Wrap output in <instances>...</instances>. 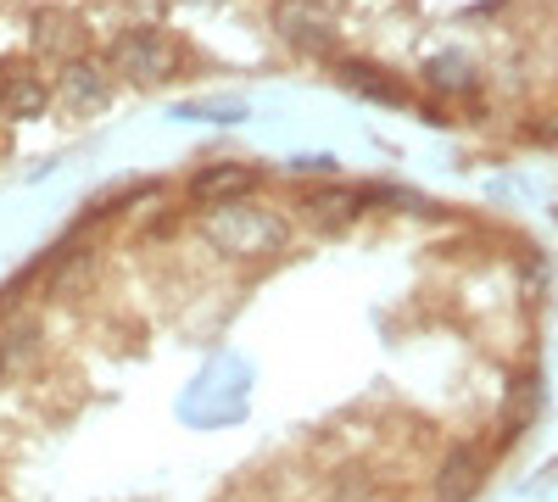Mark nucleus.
I'll return each instance as SVG.
<instances>
[{
	"label": "nucleus",
	"mask_w": 558,
	"mask_h": 502,
	"mask_svg": "<svg viewBox=\"0 0 558 502\" xmlns=\"http://www.w3.org/2000/svg\"><path fill=\"white\" fill-rule=\"evenodd\" d=\"M202 241H207L218 257L257 262V257L286 252V241H291V223L279 218V212H268V207L223 201V207H207V218H202Z\"/></svg>",
	"instance_id": "f257e3e1"
},
{
	"label": "nucleus",
	"mask_w": 558,
	"mask_h": 502,
	"mask_svg": "<svg viewBox=\"0 0 558 502\" xmlns=\"http://www.w3.org/2000/svg\"><path fill=\"white\" fill-rule=\"evenodd\" d=\"M112 68L123 78H140V84H162L179 73V45L157 28H129L118 45H112Z\"/></svg>",
	"instance_id": "f03ea898"
},
{
	"label": "nucleus",
	"mask_w": 558,
	"mask_h": 502,
	"mask_svg": "<svg viewBox=\"0 0 558 502\" xmlns=\"http://www.w3.org/2000/svg\"><path fill=\"white\" fill-rule=\"evenodd\" d=\"M486 469H492V452L486 446H475V441L452 446L447 458H441V469H436V502H470L481 491Z\"/></svg>",
	"instance_id": "7ed1b4c3"
},
{
	"label": "nucleus",
	"mask_w": 558,
	"mask_h": 502,
	"mask_svg": "<svg viewBox=\"0 0 558 502\" xmlns=\"http://www.w3.org/2000/svg\"><path fill=\"white\" fill-rule=\"evenodd\" d=\"M184 191H191V201H196V207L246 201V196L257 191V173H252V168H241V162H213V168H202Z\"/></svg>",
	"instance_id": "20e7f679"
},
{
	"label": "nucleus",
	"mask_w": 558,
	"mask_h": 502,
	"mask_svg": "<svg viewBox=\"0 0 558 502\" xmlns=\"http://www.w3.org/2000/svg\"><path fill=\"white\" fill-rule=\"evenodd\" d=\"M274 28H279V39H291L296 51H330L336 45L330 17L313 12V0H286V7L274 12Z\"/></svg>",
	"instance_id": "39448f33"
},
{
	"label": "nucleus",
	"mask_w": 558,
	"mask_h": 502,
	"mask_svg": "<svg viewBox=\"0 0 558 502\" xmlns=\"http://www.w3.org/2000/svg\"><path fill=\"white\" fill-rule=\"evenodd\" d=\"M542 402H547V391H542V369H525V375L514 380V391H508V407H502V441L525 436V430L536 425V414H542Z\"/></svg>",
	"instance_id": "423d86ee"
},
{
	"label": "nucleus",
	"mask_w": 558,
	"mask_h": 502,
	"mask_svg": "<svg viewBox=\"0 0 558 502\" xmlns=\"http://www.w3.org/2000/svg\"><path fill=\"white\" fill-rule=\"evenodd\" d=\"M363 212V191H347V185H330V191H313L307 196V223L313 230H347V223Z\"/></svg>",
	"instance_id": "0eeeda50"
},
{
	"label": "nucleus",
	"mask_w": 558,
	"mask_h": 502,
	"mask_svg": "<svg viewBox=\"0 0 558 502\" xmlns=\"http://www.w3.org/2000/svg\"><path fill=\"white\" fill-rule=\"evenodd\" d=\"M45 101H51V89H45L39 73H12V78H0V107H7V118H39Z\"/></svg>",
	"instance_id": "6e6552de"
},
{
	"label": "nucleus",
	"mask_w": 558,
	"mask_h": 502,
	"mask_svg": "<svg viewBox=\"0 0 558 502\" xmlns=\"http://www.w3.org/2000/svg\"><path fill=\"white\" fill-rule=\"evenodd\" d=\"M341 78H347V89H357V96H368V101H391V107L408 101V84L386 78V68H375V62H347Z\"/></svg>",
	"instance_id": "1a4fd4ad"
},
{
	"label": "nucleus",
	"mask_w": 558,
	"mask_h": 502,
	"mask_svg": "<svg viewBox=\"0 0 558 502\" xmlns=\"http://www.w3.org/2000/svg\"><path fill=\"white\" fill-rule=\"evenodd\" d=\"M62 96H68L73 107H101V101H107V73H101L96 62H68Z\"/></svg>",
	"instance_id": "9d476101"
},
{
	"label": "nucleus",
	"mask_w": 558,
	"mask_h": 502,
	"mask_svg": "<svg viewBox=\"0 0 558 502\" xmlns=\"http://www.w3.org/2000/svg\"><path fill=\"white\" fill-rule=\"evenodd\" d=\"M425 73H430V84H436V89H447V96H470V89L481 84V73H475L470 62H463V57H436Z\"/></svg>",
	"instance_id": "9b49d317"
},
{
	"label": "nucleus",
	"mask_w": 558,
	"mask_h": 502,
	"mask_svg": "<svg viewBox=\"0 0 558 502\" xmlns=\"http://www.w3.org/2000/svg\"><path fill=\"white\" fill-rule=\"evenodd\" d=\"M296 173H336V157H296Z\"/></svg>",
	"instance_id": "f8f14e48"
}]
</instances>
